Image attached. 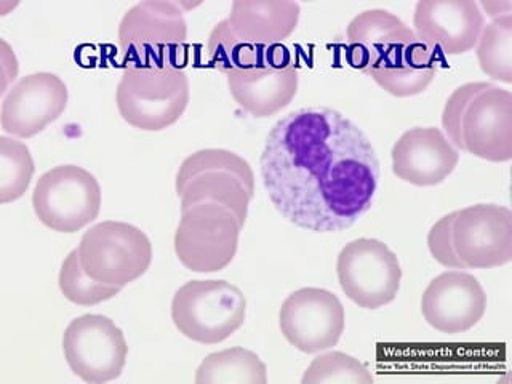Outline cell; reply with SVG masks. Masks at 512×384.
<instances>
[{
	"label": "cell",
	"mask_w": 512,
	"mask_h": 384,
	"mask_svg": "<svg viewBox=\"0 0 512 384\" xmlns=\"http://www.w3.org/2000/svg\"><path fill=\"white\" fill-rule=\"evenodd\" d=\"M392 172L413 186H437L452 175L460 152L439 128L416 127L400 136L391 152Z\"/></svg>",
	"instance_id": "cell-17"
},
{
	"label": "cell",
	"mask_w": 512,
	"mask_h": 384,
	"mask_svg": "<svg viewBox=\"0 0 512 384\" xmlns=\"http://www.w3.org/2000/svg\"><path fill=\"white\" fill-rule=\"evenodd\" d=\"M487 311V295L469 272L447 271L432 280L421 298L423 317L437 332L456 335L476 327Z\"/></svg>",
	"instance_id": "cell-14"
},
{
	"label": "cell",
	"mask_w": 512,
	"mask_h": 384,
	"mask_svg": "<svg viewBox=\"0 0 512 384\" xmlns=\"http://www.w3.org/2000/svg\"><path fill=\"white\" fill-rule=\"evenodd\" d=\"M437 68L439 53L415 37L389 48L368 76L391 95L408 98L429 87Z\"/></svg>",
	"instance_id": "cell-18"
},
{
	"label": "cell",
	"mask_w": 512,
	"mask_h": 384,
	"mask_svg": "<svg viewBox=\"0 0 512 384\" xmlns=\"http://www.w3.org/2000/svg\"><path fill=\"white\" fill-rule=\"evenodd\" d=\"M186 40L188 23L178 2L146 0L133 5L120 21V52L127 68L183 71Z\"/></svg>",
	"instance_id": "cell-3"
},
{
	"label": "cell",
	"mask_w": 512,
	"mask_h": 384,
	"mask_svg": "<svg viewBox=\"0 0 512 384\" xmlns=\"http://www.w3.org/2000/svg\"><path fill=\"white\" fill-rule=\"evenodd\" d=\"M247 300L226 280H191L176 290L172 301L175 327L189 340L218 344L245 322Z\"/></svg>",
	"instance_id": "cell-5"
},
{
	"label": "cell",
	"mask_w": 512,
	"mask_h": 384,
	"mask_svg": "<svg viewBox=\"0 0 512 384\" xmlns=\"http://www.w3.org/2000/svg\"><path fill=\"white\" fill-rule=\"evenodd\" d=\"M242 228L234 212L224 205H192L181 212L175 232L176 256L192 272L223 271L236 256Z\"/></svg>",
	"instance_id": "cell-8"
},
{
	"label": "cell",
	"mask_w": 512,
	"mask_h": 384,
	"mask_svg": "<svg viewBox=\"0 0 512 384\" xmlns=\"http://www.w3.org/2000/svg\"><path fill=\"white\" fill-rule=\"evenodd\" d=\"M480 69L504 84H512V15L495 18L477 40Z\"/></svg>",
	"instance_id": "cell-24"
},
{
	"label": "cell",
	"mask_w": 512,
	"mask_h": 384,
	"mask_svg": "<svg viewBox=\"0 0 512 384\" xmlns=\"http://www.w3.org/2000/svg\"><path fill=\"white\" fill-rule=\"evenodd\" d=\"M341 290L359 308L380 309L396 300L402 269L396 253L376 239L352 240L336 263Z\"/></svg>",
	"instance_id": "cell-10"
},
{
	"label": "cell",
	"mask_w": 512,
	"mask_h": 384,
	"mask_svg": "<svg viewBox=\"0 0 512 384\" xmlns=\"http://www.w3.org/2000/svg\"><path fill=\"white\" fill-rule=\"evenodd\" d=\"M228 87L232 98L252 116L269 117L287 108L298 92V71L288 68H260L229 74Z\"/></svg>",
	"instance_id": "cell-20"
},
{
	"label": "cell",
	"mask_w": 512,
	"mask_h": 384,
	"mask_svg": "<svg viewBox=\"0 0 512 384\" xmlns=\"http://www.w3.org/2000/svg\"><path fill=\"white\" fill-rule=\"evenodd\" d=\"M484 23V13L474 0H421L413 16L416 37L444 55L471 52Z\"/></svg>",
	"instance_id": "cell-15"
},
{
	"label": "cell",
	"mask_w": 512,
	"mask_h": 384,
	"mask_svg": "<svg viewBox=\"0 0 512 384\" xmlns=\"http://www.w3.org/2000/svg\"><path fill=\"white\" fill-rule=\"evenodd\" d=\"M303 384H372V373L368 372L356 357L344 352H327L312 360L304 372Z\"/></svg>",
	"instance_id": "cell-27"
},
{
	"label": "cell",
	"mask_w": 512,
	"mask_h": 384,
	"mask_svg": "<svg viewBox=\"0 0 512 384\" xmlns=\"http://www.w3.org/2000/svg\"><path fill=\"white\" fill-rule=\"evenodd\" d=\"M455 212L437 221L429 231L428 247L434 260L439 261L445 268L463 269V264L456 256L452 240V224Z\"/></svg>",
	"instance_id": "cell-28"
},
{
	"label": "cell",
	"mask_w": 512,
	"mask_h": 384,
	"mask_svg": "<svg viewBox=\"0 0 512 384\" xmlns=\"http://www.w3.org/2000/svg\"><path fill=\"white\" fill-rule=\"evenodd\" d=\"M34 160L28 146L0 136V202L8 204L28 191L34 175Z\"/></svg>",
	"instance_id": "cell-25"
},
{
	"label": "cell",
	"mask_w": 512,
	"mask_h": 384,
	"mask_svg": "<svg viewBox=\"0 0 512 384\" xmlns=\"http://www.w3.org/2000/svg\"><path fill=\"white\" fill-rule=\"evenodd\" d=\"M272 205L298 228L340 232L372 207L380 162L352 120L303 108L277 120L260 160Z\"/></svg>",
	"instance_id": "cell-1"
},
{
	"label": "cell",
	"mask_w": 512,
	"mask_h": 384,
	"mask_svg": "<svg viewBox=\"0 0 512 384\" xmlns=\"http://www.w3.org/2000/svg\"><path fill=\"white\" fill-rule=\"evenodd\" d=\"M181 212L202 202H215L234 212L244 226L255 194V175L247 160L228 149H202L184 159L176 173Z\"/></svg>",
	"instance_id": "cell-4"
},
{
	"label": "cell",
	"mask_w": 512,
	"mask_h": 384,
	"mask_svg": "<svg viewBox=\"0 0 512 384\" xmlns=\"http://www.w3.org/2000/svg\"><path fill=\"white\" fill-rule=\"evenodd\" d=\"M32 205L47 228L72 234L98 218L101 186L85 168L60 165L40 176Z\"/></svg>",
	"instance_id": "cell-9"
},
{
	"label": "cell",
	"mask_w": 512,
	"mask_h": 384,
	"mask_svg": "<svg viewBox=\"0 0 512 384\" xmlns=\"http://www.w3.org/2000/svg\"><path fill=\"white\" fill-rule=\"evenodd\" d=\"M189 96L184 71L125 68L117 85L116 103L128 125L144 132H160L180 120Z\"/></svg>",
	"instance_id": "cell-6"
},
{
	"label": "cell",
	"mask_w": 512,
	"mask_h": 384,
	"mask_svg": "<svg viewBox=\"0 0 512 384\" xmlns=\"http://www.w3.org/2000/svg\"><path fill=\"white\" fill-rule=\"evenodd\" d=\"M453 248L463 269H490L512 260V212L495 204L456 210Z\"/></svg>",
	"instance_id": "cell-12"
},
{
	"label": "cell",
	"mask_w": 512,
	"mask_h": 384,
	"mask_svg": "<svg viewBox=\"0 0 512 384\" xmlns=\"http://www.w3.org/2000/svg\"><path fill=\"white\" fill-rule=\"evenodd\" d=\"M63 351L72 372L85 383L117 380L127 362L124 332L109 317L85 314L72 320L63 336Z\"/></svg>",
	"instance_id": "cell-11"
},
{
	"label": "cell",
	"mask_w": 512,
	"mask_h": 384,
	"mask_svg": "<svg viewBox=\"0 0 512 384\" xmlns=\"http://www.w3.org/2000/svg\"><path fill=\"white\" fill-rule=\"evenodd\" d=\"M68 106V87L52 72H36L10 88L2 103V128L31 138L55 122Z\"/></svg>",
	"instance_id": "cell-16"
},
{
	"label": "cell",
	"mask_w": 512,
	"mask_h": 384,
	"mask_svg": "<svg viewBox=\"0 0 512 384\" xmlns=\"http://www.w3.org/2000/svg\"><path fill=\"white\" fill-rule=\"evenodd\" d=\"M482 7L487 10V15L495 18L500 16L511 15L512 4L511 2H482Z\"/></svg>",
	"instance_id": "cell-29"
},
{
	"label": "cell",
	"mask_w": 512,
	"mask_h": 384,
	"mask_svg": "<svg viewBox=\"0 0 512 384\" xmlns=\"http://www.w3.org/2000/svg\"><path fill=\"white\" fill-rule=\"evenodd\" d=\"M415 37V31L388 10H367L349 23L346 61L352 69L368 74L389 48Z\"/></svg>",
	"instance_id": "cell-19"
},
{
	"label": "cell",
	"mask_w": 512,
	"mask_h": 384,
	"mask_svg": "<svg viewBox=\"0 0 512 384\" xmlns=\"http://www.w3.org/2000/svg\"><path fill=\"white\" fill-rule=\"evenodd\" d=\"M197 384H266L268 368L255 352L244 348L213 352L197 368Z\"/></svg>",
	"instance_id": "cell-22"
},
{
	"label": "cell",
	"mask_w": 512,
	"mask_h": 384,
	"mask_svg": "<svg viewBox=\"0 0 512 384\" xmlns=\"http://www.w3.org/2000/svg\"><path fill=\"white\" fill-rule=\"evenodd\" d=\"M442 125L461 151L490 162L512 159V95L508 90L474 82L456 88L445 104Z\"/></svg>",
	"instance_id": "cell-2"
},
{
	"label": "cell",
	"mask_w": 512,
	"mask_h": 384,
	"mask_svg": "<svg viewBox=\"0 0 512 384\" xmlns=\"http://www.w3.org/2000/svg\"><path fill=\"white\" fill-rule=\"evenodd\" d=\"M80 263L100 284L124 288L146 274L152 263L149 237L132 224L103 221L80 240Z\"/></svg>",
	"instance_id": "cell-7"
},
{
	"label": "cell",
	"mask_w": 512,
	"mask_h": 384,
	"mask_svg": "<svg viewBox=\"0 0 512 384\" xmlns=\"http://www.w3.org/2000/svg\"><path fill=\"white\" fill-rule=\"evenodd\" d=\"M300 21V4L292 0H236L228 23L240 40L255 45L280 44Z\"/></svg>",
	"instance_id": "cell-21"
},
{
	"label": "cell",
	"mask_w": 512,
	"mask_h": 384,
	"mask_svg": "<svg viewBox=\"0 0 512 384\" xmlns=\"http://www.w3.org/2000/svg\"><path fill=\"white\" fill-rule=\"evenodd\" d=\"M280 330L288 343L306 354L336 346L344 332L340 298L325 288H300L282 303Z\"/></svg>",
	"instance_id": "cell-13"
},
{
	"label": "cell",
	"mask_w": 512,
	"mask_h": 384,
	"mask_svg": "<svg viewBox=\"0 0 512 384\" xmlns=\"http://www.w3.org/2000/svg\"><path fill=\"white\" fill-rule=\"evenodd\" d=\"M61 293L66 300L80 306H95L103 301L111 300L119 295L122 288L112 285L100 284L85 272L84 266L80 263L79 250H72L68 258L63 261L60 271Z\"/></svg>",
	"instance_id": "cell-26"
},
{
	"label": "cell",
	"mask_w": 512,
	"mask_h": 384,
	"mask_svg": "<svg viewBox=\"0 0 512 384\" xmlns=\"http://www.w3.org/2000/svg\"><path fill=\"white\" fill-rule=\"evenodd\" d=\"M269 45L248 44L231 31L228 18L216 24L208 37V55L213 66L224 76L253 69L271 68L268 64Z\"/></svg>",
	"instance_id": "cell-23"
}]
</instances>
